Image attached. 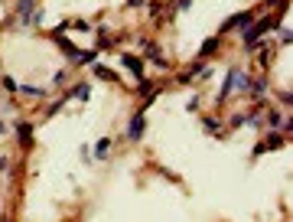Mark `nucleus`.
<instances>
[{"mask_svg": "<svg viewBox=\"0 0 293 222\" xmlns=\"http://www.w3.org/2000/svg\"><path fill=\"white\" fill-rule=\"evenodd\" d=\"M274 33V30H277V16H274V13H267V16H261V20H257V23H251V26H247V30H241V39H244V49H251L254 46V43L257 39H261L264 36V33Z\"/></svg>", "mask_w": 293, "mask_h": 222, "instance_id": "nucleus-1", "label": "nucleus"}, {"mask_svg": "<svg viewBox=\"0 0 293 222\" xmlns=\"http://www.w3.org/2000/svg\"><path fill=\"white\" fill-rule=\"evenodd\" d=\"M254 16H257V10H241V13L228 16V20H225V26H221V33H232V30H247V26L254 23Z\"/></svg>", "mask_w": 293, "mask_h": 222, "instance_id": "nucleus-2", "label": "nucleus"}, {"mask_svg": "<svg viewBox=\"0 0 293 222\" xmlns=\"http://www.w3.org/2000/svg\"><path fill=\"white\" fill-rule=\"evenodd\" d=\"M144 134H147V118H144V111H137L134 118L127 121V140H134V144H137Z\"/></svg>", "mask_w": 293, "mask_h": 222, "instance_id": "nucleus-3", "label": "nucleus"}, {"mask_svg": "<svg viewBox=\"0 0 293 222\" xmlns=\"http://www.w3.org/2000/svg\"><path fill=\"white\" fill-rule=\"evenodd\" d=\"M283 144H287V137H283V134H277V131H271V134H267V137L261 140V144L254 147V157L267 154V150H277V147H283Z\"/></svg>", "mask_w": 293, "mask_h": 222, "instance_id": "nucleus-4", "label": "nucleus"}, {"mask_svg": "<svg viewBox=\"0 0 293 222\" xmlns=\"http://www.w3.org/2000/svg\"><path fill=\"white\" fill-rule=\"evenodd\" d=\"M235 78H238V66H235V69H228V78H225V85L218 88V95H215V105H225V102H228V95L235 92Z\"/></svg>", "mask_w": 293, "mask_h": 222, "instance_id": "nucleus-5", "label": "nucleus"}, {"mask_svg": "<svg viewBox=\"0 0 293 222\" xmlns=\"http://www.w3.org/2000/svg\"><path fill=\"white\" fill-rule=\"evenodd\" d=\"M121 62H124V69H127V72H134L137 78L144 75V66H147L144 56H130V52H127V56H121Z\"/></svg>", "mask_w": 293, "mask_h": 222, "instance_id": "nucleus-6", "label": "nucleus"}, {"mask_svg": "<svg viewBox=\"0 0 293 222\" xmlns=\"http://www.w3.org/2000/svg\"><path fill=\"white\" fill-rule=\"evenodd\" d=\"M267 92H271V85H267V78H257V82H251V85H247V95H254V98L257 102H261V98H267Z\"/></svg>", "mask_w": 293, "mask_h": 222, "instance_id": "nucleus-7", "label": "nucleus"}, {"mask_svg": "<svg viewBox=\"0 0 293 222\" xmlns=\"http://www.w3.org/2000/svg\"><path fill=\"white\" fill-rule=\"evenodd\" d=\"M218 46H221V33H215V36H209L206 43H202V46H199V59H209Z\"/></svg>", "mask_w": 293, "mask_h": 222, "instance_id": "nucleus-8", "label": "nucleus"}, {"mask_svg": "<svg viewBox=\"0 0 293 222\" xmlns=\"http://www.w3.org/2000/svg\"><path fill=\"white\" fill-rule=\"evenodd\" d=\"M92 75H95V78H104V82H114V85H118V72H114V69H108V66H98V62H92Z\"/></svg>", "mask_w": 293, "mask_h": 222, "instance_id": "nucleus-9", "label": "nucleus"}, {"mask_svg": "<svg viewBox=\"0 0 293 222\" xmlns=\"http://www.w3.org/2000/svg\"><path fill=\"white\" fill-rule=\"evenodd\" d=\"M69 92H72V98H78V102H88V98H92V85H88V82H75Z\"/></svg>", "mask_w": 293, "mask_h": 222, "instance_id": "nucleus-10", "label": "nucleus"}, {"mask_svg": "<svg viewBox=\"0 0 293 222\" xmlns=\"http://www.w3.org/2000/svg\"><path fill=\"white\" fill-rule=\"evenodd\" d=\"M52 39H56V46H59L62 52H65V56H72V59L78 56V49H75V46H72V43H69L65 36H62V33H52Z\"/></svg>", "mask_w": 293, "mask_h": 222, "instance_id": "nucleus-11", "label": "nucleus"}, {"mask_svg": "<svg viewBox=\"0 0 293 222\" xmlns=\"http://www.w3.org/2000/svg\"><path fill=\"white\" fill-rule=\"evenodd\" d=\"M16 137H20L23 144L30 147V144H33V124H26V121H20V124H16Z\"/></svg>", "mask_w": 293, "mask_h": 222, "instance_id": "nucleus-12", "label": "nucleus"}, {"mask_svg": "<svg viewBox=\"0 0 293 222\" xmlns=\"http://www.w3.org/2000/svg\"><path fill=\"white\" fill-rule=\"evenodd\" d=\"M95 59H98V49H85V52H78L72 59V66H92Z\"/></svg>", "mask_w": 293, "mask_h": 222, "instance_id": "nucleus-13", "label": "nucleus"}, {"mask_svg": "<svg viewBox=\"0 0 293 222\" xmlns=\"http://www.w3.org/2000/svg\"><path fill=\"white\" fill-rule=\"evenodd\" d=\"M153 92H156V82H150L147 75H140V78H137V95H147V98H150Z\"/></svg>", "mask_w": 293, "mask_h": 222, "instance_id": "nucleus-14", "label": "nucleus"}, {"mask_svg": "<svg viewBox=\"0 0 293 222\" xmlns=\"http://www.w3.org/2000/svg\"><path fill=\"white\" fill-rule=\"evenodd\" d=\"M264 124H267V128H271V131H277V128H283V114H280V111H274V108H271L267 114H264Z\"/></svg>", "mask_w": 293, "mask_h": 222, "instance_id": "nucleus-15", "label": "nucleus"}, {"mask_svg": "<svg viewBox=\"0 0 293 222\" xmlns=\"http://www.w3.org/2000/svg\"><path fill=\"white\" fill-rule=\"evenodd\" d=\"M20 95H23V98H33V102H36V98H46V92L36 88V85H20Z\"/></svg>", "mask_w": 293, "mask_h": 222, "instance_id": "nucleus-16", "label": "nucleus"}, {"mask_svg": "<svg viewBox=\"0 0 293 222\" xmlns=\"http://www.w3.org/2000/svg\"><path fill=\"white\" fill-rule=\"evenodd\" d=\"M0 88H4L7 95H16V92H20V82H16L13 75H4V78H0Z\"/></svg>", "mask_w": 293, "mask_h": 222, "instance_id": "nucleus-17", "label": "nucleus"}, {"mask_svg": "<svg viewBox=\"0 0 293 222\" xmlns=\"http://www.w3.org/2000/svg\"><path fill=\"white\" fill-rule=\"evenodd\" d=\"M108 150H111V137H101V140L95 144V157H98V160H104V157H108Z\"/></svg>", "mask_w": 293, "mask_h": 222, "instance_id": "nucleus-18", "label": "nucleus"}, {"mask_svg": "<svg viewBox=\"0 0 293 222\" xmlns=\"http://www.w3.org/2000/svg\"><path fill=\"white\" fill-rule=\"evenodd\" d=\"M202 128H206L209 134H221V121L218 118H202Z\"/></svg>", "mask_w": 293, "mask_h": 222, "instance_id": "nucleus-19", "label": "nucleus"}, {"mask_svg": "<svg viewBox=\"0 0 293 222\" xmlns=\"http://www.w3.org/2000/svg\"><path fill=\"white\" fill-rule=\"evenodd\" d=\"M114 43H118V36H108V30H98V49H108V46H114Z\"/></svg>", "mask_w": 293, "mask_h": 222, "instance_id": "nucleus-20", "label": "nucleus"}, {"mask_svg": "<svg viewBox=\"0 0 293 222\" xmlns=\"http://www.w3.org/2000/svg\"><path fill=\"white\" fill-rule=\"evenodd\" d=\"M65 78H69V72H65V69H59V72L52 75V88H62V85H65Z\"/></svg>", "mask_w": 293, "mask_h": 222, "instance_id": "nucleus-21", "label": "nucleus"}, {"mask_svg": "<svg viewBox=\"0 0 293 222\" xmlns=\"http://www.w3.org/2000/svg\"><path fill=\"white\" fill-rule=\"evenodd\" d=\"M271 62H274V49H271V46H264V49H261V66L267 69Z\"/></svg>", "mask_w": 293, "mask_h": 222, "instance_id": "nucleus-22", "label": "nucleus"}, {"mask_svg": "<svg viewBox=\"0 0 293 222\" xmlns=\"http://www.w3.org/2000/svg\"><path fill=\"white\" fill-rule=\"evenodd\" d=\"M290 39H293L290 26H280V43H283V46H290Z\"/></svg>", "mask_w": 293, "mask_h": 222, "instance_id": "nucleus-23", "label": "nucleus"}, {"mask_svg": "<svg viewBox=\"0 0 293 222\" xmlns=\"http://www.w3.org/2000/svg\"><path fill=\"white\" fill-rule=\"evenodd\" d=\"M140 7H147V0H127V10H140Z\"/></svg>", "mask_w": 293, "mask_h": 222, "instance_id": "nucleus-24", "label": "nucleus"}, {"mask_svg": "<svg viewBox=\"0 0 293 222\" xmlns=\"http://www.w3.org/2000/svg\"><path fill=\"white\" fill-rule=\"evenodd\" d=\"M150 13L160 16V13H163V4H160V0H153V4H150Z\"/></svg>", "mask_w": 293, "mask_h": 222, "instance_id": "nucleus-25", "label": "nucleus"}, {"mask_svg": "<svg viewBox=\"0 0 293 222\" xmlns=\"http://www.w3.org/2000/svg\"><path fill=\"white\" fill-rule=\"evenodd\" d=\"M176 10H192V0H176Z\"/></svg>", "mask_w": 293, "mask_h": 222, "instance_id": "nucleus-26", "label": "nucleus"}, {"mask_svg": "<svg viewBox=\"0 0 293 222\" xmlns=\"http://www.w3.org/2000/svg\"><path fill=\"white\" fill-rule=\"evenodd\" d=\"M78 154H82V160H85V164L92 160V150H88V144H82V150H78Z\"/></svg>", "mask_w": 293, "mask_h": 222, "instance_id": "nucleus-27", "label": "nucleus"}, {"mask_svg": "<svg viewBox=\"0 0 293 222\" xmlns=\"http://www.w3.org/2000/svg\"><path fill=\"white\" fill-rule=\"evenodd\" d=\"M7 167H10V160H7V157H0V176L7 173Z\"/></svg>", "mask_w": 293, "mask_h": 222, "instance_id": "nucleus-28", "label": "nucleus"}, {"mask_svg": "<svg viewBox=\"0 0 293 222\" xmlns=\"http://www.w3.org/2000/svg\"><path fill=\"white\" fill-rule=\"evenodd\" d=\"M271 4H280V0H264V7H261V10H267V7H271Z\"/></svg>", "mask_w": 293, "mask_h": 222, "instance_id": "nucleus-29", "label": "nucleus"}, {"mask_svg": "<svg viewBox=\"0 0 293 222\" xmlns=\"http://www.w3.org/2000/svg\"><path fill=\"white\" fill-rule=\"evenodd\" d=\"M0 134H7V128H4V121H0Z\"/></svg>", "mask_w": 293, "mask_h": 222, "instance_id": "nucleus-30", "label": "nucleus"}, {"mask_svg": "<svg viewBox=\"0 0 293 222\" xmlns=\"http://www.w3.org/2000/svg\"><path fill=\"white\" fill-rule=\"evenodd\" d=\"M0 222H10V216H0Z\"/></svg>", "mask_w": 293, "mask_h": 222, "instance_id": "nucleus-31", "label": "nucleus"}]
</instances>
